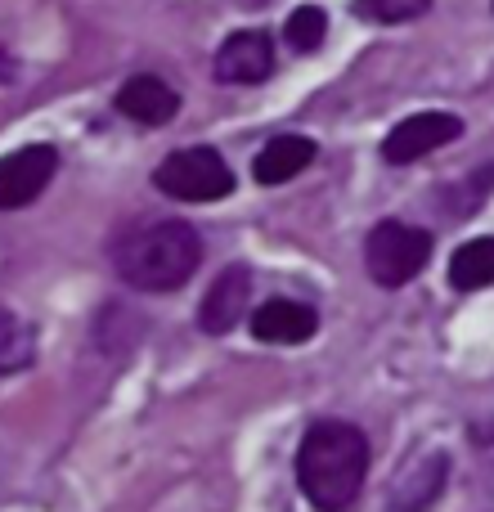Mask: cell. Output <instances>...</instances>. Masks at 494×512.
Returning <instances> with one entry per match:
<instances>
[{"label": "cell", "instance_id": "3", "mask_svg": "<svg viewBox=\"0 0 494 512\" xmlns=\"http://www.w3.org/2000/svg\"><path fill=\"white\" fill-rule=\"evenodd\" d=\"M432 261V234L405 221H382L364 239V270L382 288H405Z\"/></svg>", "mask_w": 494, "mask_h": 512}, {"label": "cell", "instance_id": "9", "mask_svg": "<svg viewBox=\"0 0 494 512\" xmlns=\"http://www.w3.org/2000/svg\"><path fill=\"white\" fill-rule=\"evenodd\" d=\"M274 72V45L265 32L247 27L234 32L230 41L216 50V81H234V86H256Z\"/></svg>", "mask_w": 494, "mask_h": 512}, {"label": "cell", "instance_id": "5", "mask_svg": "<svg viewBox=\"0 0 494 512\" xmlns=\"http://www.w3.org/2000/svg\"><path fill=\"white\" fill-rule=\"evenodd\" d=\"M59 171V149L54 144H27L0 158V212H18V207L36 203L45 185Z\"/></svg>", "mask_w": 494, "mask_h": 512}, {"label": "cell", "instance_id": "6", "mask_svg": "<svg viewBox=\"0 0 494 512\" xmlns=\"http://www.w3.org/2000/svg\"><path fill=\"white\" fill-rule=\"evenodd\" d=\"M459 135H463V122L454 113H414L400 126H391V135L382 140V158H387L391 167H409V162L454 144Z\"/></svg>", "mask_w": 494, "mask_h": 512}, {"label": "cell", "instance_id": "12", "mask_svg": "<svg viewBox=\"0 0 494 512\" xmlns=\"http://www.w3.org/2000/svg\"><path fill=\"white\" fill-rule=\"evenodd\" d=\"M315 162V140L306 135H274L252 162L256 185H283V180L301 176V171Z\"/></svg>", "mask_w": 494, "mask_h": 512}, {"label": "cell", "instance_id": "2", "mask_svg": "<svg viewBox=\"0 0 494 512\" xmlns=\"http://www.w3.org/2000/svg\"><path fill=\"white\" fill-rule=\"evenodd\" d=\"M113 265L140 292H176L203 265V239L185 221H158L131 230L113 252Z\"/></svg>", "mask_w": 494, "mask_h": 512}, {"label": "cell", "instance_id": "11", "mask_svg": "<svg viewBox=\"0 0 494 512\" xmlns=\"http://www.w3.org/2000/svg\"><path fill=\"white\" fill-rule=\"evenodd\" d=\"M117 113H126L140 126H167L171 117L180 113V95L162 77L140 72V77H131L122 90H117Z\"/></svg>", "mask_w": 494, "mask_h": 512}, {"label": "cell", "instance_id": "10", "mask_svg": "<svg viewBox=\"0 0 494 512\" xmlns=\"http://www.w3.org/2000/svg\"><path fill=\"white\" fill-rule=\"evenodd\" d=\"M319 328V315L306 306V301H288V297H274V301H261L252 315V333L261 342H274V346H297V342H310Z\"/></svg>", "mask_w": 494, "mask_h": 512}, {"label": "cell", "instance_id": "16", "mask_svg": "<svg viewBox=\"0 0 494 512\" xmlns=\"http://www.w3.org/2000/svg\"><path fill=\"white\" fill-rule=\"evenodd\" d=\"M432 0H355V14L373 18V23H409V18L427 14Z\"/></svg>", "mask_w": 494, "mask_h": 512}, {"label": "cell", "instance_id": "13", "mask_svg": "<svg viewBox=\"0 0 494 512\" xmlns=\"http://www.w3.org/2000/svg\"><path fill=\"white\" fill-rule=\"evenodd\" d=\"M450 283L459 292H481L494 283V234H481V239L463 243L450 261Z\"/></svg>", "mask_w": 494, "mask_h": 512}, {"label": "cell", "instance_id": "4", "mask_svg": "<svg viewBox=\"0 0 494 512\" xmlns=\"http://www.w3.org/2000/svg\"><path fill=\"white\" fill-rule=\"evenodd\" d=\"M153 185L167 198H180V203H221L225 194H234V171L216 149L194 144V149L171 153V158L153 171Z\"/></svg>", "mask_w": 494, "mask_h": 512}, {"label": "cell", "instance_id": "14", "mask_svg": "<svg viewBox=\"0 0 494 512\" xmlns=\"http://www.w3.org/2000/svg\"><path fill=\"white\" fill-rule=\"evenodd\" d=\"M32 328H27V319H18L14 310L0 306V378L5 373H18L32 364Z\"/></svg>", "mask_w": 494, "mask_h": 512}, {"label": "cell", "instance_id": "8", "mask_svg": "<svg viewBox=\"0 0 494 512\" xmlns=\"http://www.w3.org/2000/svg\"><path fill=\"white\" fill-rule=\"evenodd\" d=\"M247 297H252V274H247L243 265L221 270L216 283L207 288L203 306H198V328H203L207 337H225L247 315Z\"/></svg>", "mask_w": 494, "mask_h": 512}, {"label": "cell", "instance_id": "15", "mask_svg": "<svg viewBox=\"0 0 494 512\" xmlns=\"http://www.w3.org/2000/svg\"><path fill=\"white\" fill-rule=\"evenodd\" d=\"M324 32H328V14L319 5H301L288 14V23H283V36H288V45L297 54H310L324 45Z\"/></svg>", "mask_w": 494, "mask_h": 512}, {"label": "cell", "instance_id": "7", "mask_svg": "<svg viewBox=\"0 0 494 512\" xmlns=\"http://www.w3.org/2000/svg\"><path fill=\"white\" fill-rule=\"evenodd\" d=\"M445 481H450V454L445 450L418 454V459L409 463V468H400V477L391 481L387 512H427L445 495Z\"/></svg>", "mask_w": 494, "mask_h": 512}, {"label": "cell", "instance_id": "1", "mask_svg": "<svg viewBox=\"0 0 494 512\" xmlns=\"http://www.w3.org/2000/svg\"><path fill=\"white\" fill-rule=\"evenodd\" d=\"M369 472V441L360 427L324 418L301 436L297 450V486L319 512H346L360 499Z\"/></svg>", "mask_w": 494, "mask_h": 512}, {"label": "cell", "instance_id": "17", "mask_svg": "<svg viewBox=\"0 0 494 512\" xmlns=\"http://www.w3.org/2000/svg\"><path fill=\"white\" fill-rule=\"evenodd\" d=\"M9 68H14V63H5V59H0V81H9V77H14V72H9Z\"/></svg>", "mask_w": 494, "mask_h": 512}]
</instances>
